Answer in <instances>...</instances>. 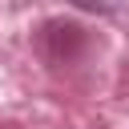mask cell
<instances>
[{"label": "cell", "mask_w": 129, "mask_h": 129, "mask_svg": "<svg viewBox=\"0 0 129 129\" xmlns=\"http://www.w3.org/2000/svg\"><path fill=\"white\" fill-rule=\"evenodd\" d=\"M81 40H85L81 28L69 24V20H48V24L40 28V52H48L52 64L69 60V44H81Z\"/></svg>", "instance_id": "1"}, {"label": "cell", "mask_w": 129, "mask_h": 129, "mask_svg": "<svg viewBox=\"0 0 129 129\" xmlns=\"http://www.w3.org/2000/svg\"><path fill=\"white\" fill-rule=\"evenodd\" d=\"M69 4H77V8H85V12H101V16H109V12L121 8V0H69Z\"/></svg>", "instance_id": "2"}]
</instances>
